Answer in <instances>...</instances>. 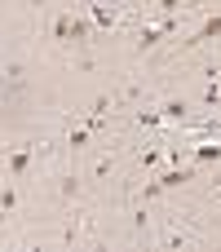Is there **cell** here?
<instances>
[{"instance_id":"cell-13","label":"cell","mask_w":221,"mask_h":252,"mask_svg":"<svg viewBox=\"0 0 221 252\" xmlns=\"http://www.w3.org/2000/svg\"><path fill=\"white\" fill-rule=\"evenodd\" d=\"M106 177H115V155H102L93 164V182H106Z\"/></svg>"},{"instance_id":"cell-1","label":"cell","mask_w":221,"mask_h":252,"mask_svg":"<svg viewBox=\"0 0 221 252\" xmlns=\"http://www.w3.org/2000/svg\"><path fill=\"white\" fill-rule=\"evenodd\" d=\"M35 159H40L35 142H18V146H9V155H4V177L22 182V177L31 173V164H35Z\"/></svg>"},{"instance_id":"cell-6","label":"cell","mask_w":221,"mask_h":252,"mask_svg":"<svg viewBox=\"0 0 221 252\" xmlns=\"http://www.w3.org/2000/svg\"><path fill=\"white\" fill-rule=\"evenodd\" d=\"M71 44H93V22L84 18V13H71Z\"/></svg>"},{"instance_id":"cell-4","label":"cell","mask_w":221,"mask_h":252,"mask_svg":"<svg viewBox=\"0 0 221 252\" xmlns=\"http://www.w3.org/2000/svg\"><path fill=\"white\" fill-rule=\"evenodd\" d=\"M80 195H84L80 173H62V177H58V204H62V208H71V204H80Z\"/></svg>"},{"instance_id":"cell-7","label":"cell","mask_w":221,"mask_h":252,"mask_svg":"<svg viewBox=\"0 0 221 252\" xmlns=\"http://www.w3.org/2000/svg\"><path fill=\"white\" fill-rule=\"evenodd\" d=\"M0 213H4V217H18V182H13V177L0 182Z\"/></svg>"},{"instance_id":"cell-2","label":"cell","mask_w":221,"mask_h":252,"mask_svg":"<svg viewBox=\"0 0 221 252\" xmlns=\"http://www.w3.org/2000/svg\"><path fill=\"white\" fill-rule=\"evenodd\" d=\"M159 115H164V124H182V128H186V124H195V120H190V102H186V97H164V102H159Z\"/></svg>"},{"instance_id":"cell-11","label":"cell","mask_w":221,"mask_h":252,"mask_svg":"<svg viewBox=\"0 0 221 252\" xmlns=\"http://www.w3.org/2000/svg\"><path fill=\"white\" fill-rule=\"evenodd\" d=\"M111 111H115V97H111V93H97V97L89 102V115H97V120H106Z\"/></svg>"},{"instance_id":"cell-12","label":"cell","mask_w":221,"mask_h":252,"mask_svg":"<svg viewBox=\"0 0 221 252\" xmlns=\"http://www.w3.org/2000/svg\"><path fill=\"white\" fill-rule=\"evenodd\" d=\"M133 120H137V124H146V128H159V124H164L159 106H137V111H133Z\"/></svg>"},{"instance_id":"cell-14","label":"cell","mask_w":221,"mask_h":252,"mask_svg":"<svg viewBox=\"0 0 221 252\" xmlns=\"http://www.w3.org/2000/svg\"><path fill=\"white\" fill-rule=\"evenodd\" d=\"M199 102H204V106H221V84H217V80H208V84H204Z\"/></svg>"},{"instance_id":"cell-15","label":"cell","mask_w":221,"mask_h":252,"mask_svg":"<svg viewBox=\"0 0 221 252\" xmlns=\"http://www.w3.org/2000/svg\"><path fill=\"white\" fill-rule=\"evenodd\" d=\"M155 4H159V13H164V18H177V13H182L190 0H155Z\"/></svg>"},{"instance_id":"cell-9","label":"cell","mask_w":221,"mask_h":252,"mask_svg":"<svg viewBox=\"0 0 221 252\" xmlns=\"http://www.w3.org/2000/svg\"><path fill=\"white\" fill-rule=\"evenodd\" d=\"M53 44H71V13L62 9V13H53Z\"/></svg>"},{"instance_id":"cell-5","label":"cell","mask_w":221,"mask_h":252,"mask_svg":"<svg viewBox=\"0 0 221 252\" xmlns=\"http://www.w3.org/2000/svg\"><path fill=\"white\" fill-rule=\"evenodd\" d=\"M186 155H190L195 164H221V137H204V142L190 146Z\"/></svg>"},{"instance_id":"cell-8","label":"cell","mask_w":221,"mask_h":252,"mask_svg":"<svg viewBox=\"0 0 221 252\" xmlns=\"http://www.w3.org/2000/svg\"><path fill=\"white\" fill-rule=\"evenodd\" d=\"M217 35H221V9L213 13V18H204V27H199L186 44H208V40H217Z\"/></svg>"},{"instance_id":"cell-3","label":"cell","mask_w":221,"mask_h":252,"mask_svg":"<svg viewBox=\"0 0 221 252\" xmlns=\"http://www.w3.org/2000/svg\"><path fill=\"white\" fill-rule=\"evenodd\" d=\"M62 146H66L71 155L89 151V146H93V128H89L84 120H71V124H66V142H62Z\"/></svg>"},{"instance_id":"cell-10","label":"cell","mask_w":221,"mask_h":252,"mask_svg":"<svg viewBox=\"0 0 221 252\" xmlns=\"http://www.w3.org/2000/svg\"><path fill=\"white\" fill-rule=\"evenodd\" d=\"M137 164L142 168H159L164 164V146H137Z\"/></svg>"},{"instance_id":"cell-16","label":"cell","mask_w":221,"mask_h":252,"mask_svg":"<svg viewBox=\"0 0 221 252\" xmlns=\"http://www.w3.org/2000/svg\"><path fill=\"white\" fill-rule=\"evenodd\" d=\"M146 226H151V217H146V204H137V208H133V235H142Z\"/></svg>"}]
</instances>
